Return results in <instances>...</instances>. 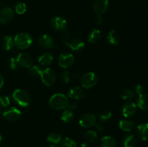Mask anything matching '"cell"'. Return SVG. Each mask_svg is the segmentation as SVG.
<instances>
[{
  "label": "cell",
  "instance_id": "44dd1931",
  "mask_svg": "<svg viewBox=\"0 0 148 147\" xmlns=\"http://www.w3.org/2000/svg\"><path fill=\"white\" fill-rule=\"evenodd\" d=\"M119 128L122 131L130 132V131H132L133 128H134V123L133 121L130 120L124 119L119 121Z\"/></svg>",
  "mask_w": 148,
  "mask_h": 147
},
{
  "label": "cell",
  "instance_id": "d4e9b609",
  "mask_svg": "<svg viewBox=\"0 0 148 147\" xmlns=\"http://www.w3.org/2000/svg\"><path fill=\"white\" fill-rule=\"evenodd\" d=\"M107 40L109 42V43L112 45H117L119 43L120 36L119 34L117 33L116 30H111L107 35Z\"/></svg>",
  "mask_w": 148,
  "mask_h": 147
},
{
  "label": "cell",
  "instance_id": "4dcf8cb0",
  "mask_svg": "<svg viewBox=\"0 0 148 147\" xmlns=\"http://www.w3.org/2000/svg\"><path fill=\"white\" fill-rule=\"evenodd\" d=\"M14 10H15L16 13H17L18 14H23L27 10V7L25 3L18 2L15 5Z\"/></svg>",
  "mask_w": 148,
  "mask_h": 147
},
{
  "label": "cell",
  "instance_id": "7c38bea8",
  "mask_svg": "<svg viewBox=\"0 0 148 147\" xmlns=\"http://www.w3.org/2000/svg\"><path fill=\"white\" fill-rule=\"evenodd\" d=\"M14 17V11L10 7H4L0 11V23L6 24Z\"/></svg>",
  "mask_w": 148,
  "mask_h": 147
},
{
  "label": "cell",
  "instance_id": "1f68e13d",
  "mask_svg": "<svg viewBox=\"0 0 148 147\" xmlns=\"http://www.w3.org/2000/svg\"><path fill=\"white\" fill-rule=\"evenodd\" d=\"M62 147H77L75 141L69 138H65L61 143Z\"/></svg>",
  "mask_w": 148,
  "mask_h": 147
},
{
  "label": "cell",
  "instance_id": "ab89813d",
  "mask_svg": "<svg viewBox=\"0 0 148 147\" xmlns=\"http://www.w3.org/2000/svg\"><path fill=\"white\" fill-rule=\"evenodd\" d=\"M76 107H77V104L75 103V102H73V103L72 104L69 103V105H68L67 108H69V110H73V109H75Z\"/></svg>",
  "mask_w": 148,
  "mask_h": 147
},
{
  "label": "cell",
  "instance_id": "ffe728a7",
  "mask_svg": "<svg viewBox=\"0 0 148 147\" xmlns=\"http://www.w3.org/2000/svg\"><path fill=\"white\" fill-rule=\"evenodd\" d=\"M101 147H117V142L115 138L109 135H106L101 138Z\"/></svg>",
  "mask_w": 148,
  "mask_h": 147
},
{
  "label": "cell",
  "instance_id": "b9f144b4",
  "mask_svg": "<svg viewBox=\"0 0 148 147\" xmlns=\"http://www.w3.org/2000/svg\"><path fill=\"white\" fill-rule=\"evenodd\" d=\"M81 147H90V146L88 145V144H87V143H83V144H82V145H81Z\"/></svg>",
  "mask_w": 148,
  "mask_h": 147
},
{
  "label": "cell",
  "instance_id": "7402d4cb",
  "mask_svg": "<svg viewBox=\"0 0 148 147\" xmlns=\"http://www.w3.org/2000/svg\"><path fill=\"white\" fill-rule=\"evenodd\" d=\"M101 37V32L98 29H92L89 33L88 41L91 44L96 43L100 40Z\"/></svg>",
  "mask_w": 148,
  "mask_h": 147
},
{
  "label": "cell",
  "instance_id": "6da1fadb",
  "mask_svg": "<svg viewBox=\"0 0 148 147\" xmlns=\"http://www.w3.org/2000/svg\"><path fill=\"white\" fill-rule=\"evenodd\" d=\"M49 105L53 110H61L67 108L69 105V100L68 98L63 94H54L49 99Z\"/></svg>",
  "mask_w": 148,
  "mask_h": 147
},
{
  "label": "cell",
  "instance_id": "7a4b0ae2",
  "mask_svg": "<svg viewBox=\"0 0 148 147\" xmlns=\"http://www.w3.org/2000/svg\"><path fill=\"white\" fill-rule=\"evenodd\" d=\"M12 99L21 107H27L30 105V96L24 89H15L12 93Z\"/></svg>",
  "mask_w": 148,
  "mask_h": 147
},
{
  "label": "cell",
  "instance_id": "f35d334b",
  "mask_svg": "<svg viewBox=\"0 0 148 147\" xmlns=\"http://www.w3.org/2000/svg\"><path fill=\"white\" fill-rule=\"evenodd\" d=\"M94 125H95V129H96V131H98V132H101V131H103L104 130V127L102 124L95 123Z\"/></svg>",
  "mask_w": 148,
  "mask_h": 147
},
{
  "label": "cell",
  "instance_id": "9a60e30c",
  "mask_svg": "<svg viewBox=\"0 0 148 147\" xmlns=\"http://www.w3.org/2000/svg\"><path fill=\"white\" fill-rule=\"evenodd\" d=\"M108 5V0H95L93 4V9L96 14H101L107 11Z\"/></svg>",
  "mask_w": 148,
  "mask_h": 147
},
{
  "label": "cell",
  "instance_id": "5b68a950",
  "mask_svg": "<svg viewBox=\"0 0 148 147\" xmlns=\"http://www.w3.org/2000/svg\"><path fill=\"white\" fill-rule=\"evenodd\" d=\"M40 76L43 83L48 86L53 85L56 81V73L50 68H46L42 70Z\"/></svg>",
  "mask_w": 148,
  "mask_h": 147
},
{
  "label": "cell",
  "instance_id": "484cf974",
  "mask_svg": "<svg viewBox=\"0 0 148 147\" xmlns=\"http://www.w3.org/2000/svg\"><path fill=\"white\" fill-rule=\"evenodd\" d=\"M74 118H75V115H74L73 112H72V110L69 109L64 111L63 113L62 114V116H61V119L65 123L71 122L74 120Z\"/></svg>",
  "mask_w": 148,
  "mask_h": 147
},
{
  "label": "cell",
  "instance_id": "ac0fdd59",
  "mask_svg": "<svg viewBox=\"0 0 148 147\" xmlns=\"http://www.w3.org/2000/svg\"><path fill=\"white\" fill-rule=\"evenodd\" d=\"M53 56L51 53L50 52H46V53H43L41 56L39 57L38 59V63H40L41 66H49L51 63L53 62Z\"/></svg>",
  "mask_w": 148,
  "mask_h": 147
},
{
  "label": "cell",
  "instance_id": "ba28073f",
  "mask_svg": "<svg viewBox=\"0 0 148 147\" xmlns=\"http://www.w3.org/2000/svg\"><path fill=\"white\" fill-rule=\"evenodd\" d=\"M74 61H75V58L72 53H64L60 54V56H59L58 63L61 67L66 69V68L70 67L73 64Z\"/></svg>",
  "mask_w": 148,
  "mask_h": 147
},
{
  "label": "cell",
  "instance_id": "4fadbf2b",
  "mask_svg": "<svg viewBox=\"0 0 148 147\" xmlns=\"http://www.w3.org/2000/svg\"><path fill=\"white\" fill-rule=\"evenodd\" d=\"M38 43L43 48H51L54 46V40L51 36L45 34L38 37Z\"/></svg>",
  "mask_w": 148,
  "mask_h": 147
},
{
  "label": "cell",
  "instance_id": "7bdbcfd3",
  "mask_svg": "<svg viewBox=\"0 0 148 147\" xmlns=\"http://www.w3.org/2000/svg\"><path fill=\"white\" fill-rule=\"evenodd\" d=\"M46 147H58V146H56L55 145V144H50V145L47 146H46Z\"/></svg>",
  "mask_w": 148,
  "mask_h": 147
},
{
  "label": "cell",
  "instance_id": "d6986e66",
  "mask_svg": "<svg viewBox=\"0 0 148 147\" xmlns=\"http://www.w3.org/2000/svg\"><path fill=\"white\" fill-rule=\"evenodd\" d=\"M137 144V138L134 134H127L123 138L124 147H135Z\"/></svg>",
  "mask_w": 148,
  "mask_h": 147
},
{
  "label": "cell",
  "instance_id": "60d3db41",
  "mask_svg": "<svg viewBox=\"0 0 148 147\" xmlns=\"http://www.w3.org/2000/svg\"><path fill=\"white\" fill-rule=\"evenodd\" d=\"M3 85H4V79H3L2 76L0 74V90H1V88H2Z\"/></svg>",
  "mask_w": 148,
  "mask_h": 147
},
{
  "label": "cell",
  "instance_id": "d6a6232c",
  "mask_svg": "<svg viewBox=\"0 0 148 147\" xmlns=\"http://www.w3.org/2000/svg\"><path fill=\"white\" fill-rule=\"evenodd\" d=\"M42 70L36 65H32L30 68H29V72L30 74L33 76H40V73H41Z\"/></svg>",
  "mask_w": 148,
  "mask_h": 147
},
{
  "label": "cell",
  "instance_id": "52a82bcc",
  "mask_svg": "<svg viewBox=\"0 0 148 147\" xmlns=\"http://www.w3.org/2000/svg\"><path fill=\"white\" fill-rule=\"evenodd\" d=\"M16 60L18 63V66L23 68H30L33 65V57L29 53L25 52L19 53Z\"/></svg>",
  "mask_w": 148,
  "mask_h": 147
},
{
  "label": "cell",
  "instance_id": "8d00e7d4",
  "mask_svg": "<svg viewBox=\"0 0 148 147\" xmlns=\"http://www.w3.org/2000/svg\"><path fill=\"white\" fill-rule=\"evenodd\" d=\"M143 92H144V88H143V86L141 84H137L134 87V92L138 94L139 95L143 94Z\"/></svg>",
  "mask_w": 148,
  "mask_h": 147
},
{
  "label": "cell",
  "instance_id": "f1b7e54d",
  "mask_svg": "<svg viewBox=\"0 0 148 147\" xmlns=\"http://www.w3.org/2000/svg\"><path fill=\"white\" fill-rule=\"evenodd\" d=\"M135 96L134 91L130 89H125L121 93V97L124 100H131Z\"/></svg>",
  "mask_w": 148,
  "mask_h": 147
},
{
  "label": "cell",
  "instance_id": "9c48e42d",
  "mask_svg": "<svg viewBox=\"0 0 148 147\" xmlns=\"http://www.w3.org/2000/svg\"><path fill=\"white\" fill-rule=\"evenodd\" d=\"M63 43L65 46H68L69 48L75 52H79L82 51L84 48H85V43L83 40H80V39H74L72 40H64Z\"/></svg>",
  "mask_w": 148,
  "mask_h": 147
},
{
  "label": "cell",
  "instance_id": "603a6c76",
  "mask_svg": "<svg viewBox=\"0 0 148 147\" xmlns=\"http://www.w3.org/2000/svg\"><path fill=\"white\" fill-rule=\"evenodd\" d=\"M137 104L141 110H148V95L142 94L139 95L137 99Z\"/></svg>",
  "mask_w": 148,
  "mask_h": 147
},
{
  "label": "cell",
  "instance_id": "3957f363",
  "mask_svg": "<svg viewBox=\"0 0 148 147\" xmlns=\"http://www.w3.org/2000/svg\"><path fill=\"white\" fill-rule=\"evenodd\" d=\"M14 46L19 49H26L31 46L33 38L30 34L27 33H20L14 38Z\"/></svg>",
  "mask_w": 148,
  "mask_h": 147
},
{
  "label": "cell",
  "instance_id": "30bf717a",
  "mask_svg": "<svg viewBox=\"0 0 148 147\" xmlns=\"http://www.w3.org/2000/svg\"><path fill=\"white\" fill-rule=\"evenodd\" d=\"M79 123L83 128H90L96 123V117L92 113L83 114L79 119Z\"/></svg>",
  "mask_w": 148,
  "mask_h": 147
},
{
  "label": "cell",
  "instance_id": "8fae6325",
  "mask_svg": "<svg viewBox=\"0 0 148 147\" xmlns=\"http://www.w3.org/2000/svg\"><path fill=\"white\" fill-rule=\"evenodd\" d=\"M52 27L55 30L57 31L62 32L64 31L67 27V22L64 18L59 16H56L53 17L51 19V22Z\"/></svg>",
  "mask_w": 148,
  "mask_h": 147
},
{
  "label": "cell",
  "instance_id": "bcb514c9",
  "mask_svg": "<svg viewBox=\"0 0 148 147\" xmlns=\"http://www.w3.org/2000/svg\"><path fill=\"white\" fill-rule=\"evenodd\" d=\"M147 147H148V144H147Z\"/></svg>",
  "mask_w": 148,
  "mask_h": 147
},
{
  "label": "cell",
  "instance_id": "f6af8a7d",
  "mask_svg": "<svg viewBox=\"0 0 148 147\" xmlns=\"http://www.w3.org/2000/svg\"><path fill=\"white\" fill-rule=\"evenodd\" d=\"M1 110H0V117H1Z\"/></svg>",
  "mask_w": 148,
  "mask_h": 147
},
{
  "label": "cell",
  "instance_id": "f546056e",
  "mask_svg": "<svg viewBox=\"0 0 148 147\" xmlns=\"http://www.w3.org/2000/svg\"><path fill=\"white\" fill-rule=\"evenodd\" d=\"M85 136L86 139L90 142H95L98 138V134L94 131H88L85 134Z\"/></svg>",
  "mask_w": 148,
  "mask_h": 147
},
{
  "label": "cell",
  "instance_id": "e0dca14e",
  "mask_svg": "<svg viewBox=\"0 0 148 147\" xmlns=\"http://www.w3.org/2000/svg\"><path fill=\"white\" fill-rule=\"evenodd\" d=\"M137 133L138 136L143 141L148 140V122L140 124L137 126Z\"/></svg>",
  "mask_w": 148,
  "mask_h": 147
},
{
  "label": "cell",
  "instance_id": "e575fe53",
  "mask_svg": "<svg viewBox=\"0 0 148 147\" xmlns=\"http://www.w3.org/2000/svg\"><path fill=\"white\" fill-rule=\"evenodd\" d=\"M10 103V98L7 96L0 97V108H6Z\"/></svg>",
  "mask_w": 148,
  "mask_h": 147
},
{
  "label": "cell",
  "instance_id": "836d02e7",
  "mask_svg": "<svg viewBox=\"0 0 148 147\" xmlns=\"http://www.w3.org/2000/svg\"><path fill=\"white\" fill-rule=\"evenodd\" d=\"M60 78L62 82H64V84H68L70 82V74H69V71H63L61 74Z\"/></svg>",
  "mask_w": 148,
  "mask_h": 147
},
{
  "label": "cell",
  "instance_id": "2e32d148",
  "mask_svg": "<svg viewBox=\"0 0 148 147\" xmlns=\"http://www.w3.org/2000/svg\"><path fill=\"white\" fill-rule=\"evenodd\" d=\"M85 94L83 89L79 86L71 88L68 92V97L74 99H81L85 97Z\"/></svg>",
  "mask_w": 148,
  "mask_h": 147
},
{
  "label": "cell",
  "instance_id": "5bb4252c",
  "mask_svg": "<svg viewBox=\"0 0 148 147\" xmlns=\"http://www.w3.org/2000/svg\"><path fill=\"white\" fill-rule=\"evenodd\" d=\"M137 105L132 102H127L122 108V114L125 118H130L137 112Z\"/></svg>",
  "mask_w": 148,
  "mask_h": 147
},
{
  "label": "cell",
  "instance_id": "277c9868",
  "mask_svg": "<svg viewBox=\"0 0 148 147\" xmlns=\"http://www.w3.org/2000/svg\"><path fill=\"white\" fill-rule=\"evenodd\" d=\"M80 83L82 87L85 89L93 87L98 83V76L94 72H88L82 76Z\"/></svg>",
  "mask_w": 148,
  "mask_h": 147
},
{
  "label": "cell",
  "instance_id": "8992f818",
  "mask_svg": "<svg viewBox=\"0 0 148 147\" xmlns=\"http://www.w3.org/2000/svg\"><path fill=\"white\" fill-rule=\"evenodd\" d=\"M3 117L5 118L7 120L14 122L17 120L21 116V112L20 110L14 107H10V108H6L2 113Z\"/></svg>",
  "mask_w": 148,
  "mask_h": 147
},
{
  "label": "cell",
  "instance_id": "d590c367",
  "mask_svg": "<svg viewBox=\"0 0 148 147\" xmlns=\"http://www.w3.org/2000/svg\"><path fill=\"white\" fill-rule=\"evenodd\" d=\"M8 66L11 70H16L18 67V63L15 58H11L10 59L8 62Z\"/></svg>",
  "mask_w": 148,
  "mask_h": 147
},
{
  "label": "cell",
  "instance_id": "74e56055",
  "mask_svg": "<svg viewBox=\"0 0 148 147\" xmlns=\"http://www.w3.org/2000/svg\"><path fill=\"white\" fill-rule=\"evenodd\" d=\"M95 22L97 24H101L103 22V18L101 16V14H97L95 17Z\"/></svg>",
  "mask_w": 148,
  "mask_h": 147
},
{
  "label": "cell",
  "instance_id": "cb8c5ba5",
  "mask_svg": "<svg viewBox=\"0 0 148 147\" xmlns=\"http://www.w3.org/2000/svg\"><path fill=\"white\" fill-rule=\"evenodd\" d=\"M14 46V38L10 35H7L4 37L1 40V46L6 50H10L12 49Z\"/></svg>",
  "mask_w": 148,
  "mask_h": 147
},
{
  "label": "cell",
  "instance_id": "83f0119b",
  "mask_svg": "<svg viewBox=\"0 0 148 147\" xmlns=\"http://www.w3.org/2000/svg\"><path fill=\"white\" fill-rule=\"evenodd\" d=\"M47 141L51 144H57L62 141V136L57 133H51L48 135Z\"/></svg>",
  "mask_w": 148,
  "mask_h": 147
},
{
  "label": "cell",
  "instance_id": "4316f807",
  "mask_svg": "<svg viewBox=\"0 0 148 147\" xmlns=\"http://www.w3.org/2000/svg\"><path fill=\"white\" fill-rule=\"evenodd\" d=\"M112 117V113L108 110H103L98 114V120L101 122H105L109 120Z\"/></svg>",
  "mask_w": 148,
  "mask_h": 147
},
{
  "label": "cell",
  "instance_id": "ee69618b",
  "mask_svg": "<svg viewBox=\"0 0 148 147\" xmlns=\"http://www.w3.org/2000/svg\"><path fill=\"white\" fill-rule=\"evenodd\" d=\"M1 142H2V136H1V135H0V145H1Z\"/></svg>",
  "mask_w": 148,
  "mask_h": 147
}]
</instances>
